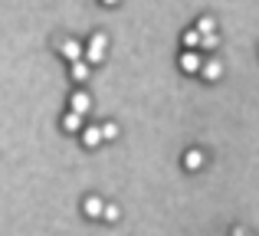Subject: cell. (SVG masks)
Wrapping results in <instances>:
<instances>
[{"label": "cell", "mask_w": 259, "mask_h": 236, "mask_svg": "<svg viewBox=\"0 0 259 236\" xmlns=\"http://www.w3.org/2000/svg\"><path fill=\"white\" fill-rule=\"evenodd\" d=\"M63 131H69V134H79V131H82V115H76V112L63 115Z\"/></svg>", "instance_id": "10"}, {"label": "cell", "mask_w": 259, "mask_h": 236, "mask_svg": "<svg viewBox=\"0 0 259 236\" xmlns=\"http://www.w3.org/2000/svg\"><path fill=\"white\" fill-rule=\"evenodd\" d=\"M102 197H85V204H82V210H85V217L89 220H102Z\"/></svg>", "instance_id": "8"}, {"label": "cell", "mask_w": 259, "mask_h": 236, "mask_svg": "<svg viewBox=\"0 0 259 236\" xmlns=\"http://www.w3.org/2000/svg\"><path fill=\"white\" fill-rule=\"evenodd\" d=\"M184 46H187V50L200 46V33H197V30H187V33H184Z\"/></svg>", "instance_id": "14"}, {"label": "cell", "mask_w": 259, "mask_h": 236, "mask_svg": "<svg viewBox=\"0 0 259 236\" xmlns=\"http://www.w3.org/2000/svg\"><path fill=\"white\" fill-rule=\"evenodd\" d=\"M118 217H121V210L115 204H105V207H102V220H105V223H118Z\"/></svg>", "instance_id": "12"}, {"label": "cell", "mask_w": 259, "mask_h": 236, "mask_svg": "<svg viewBox=\"0 0 259 236\" xmlns=\"http://www.w3.org/2000/svg\"><path fill=\"white\" fill-rule=\"evenodd\" d=\"M79 134H82V145L85 148H95L102 141V128L99 125H82V131H79Z\"/></svg>", "instance_id": "6"}, {"label": "cell", "mask_w": 259, "mask_h": 236, "mask_svg": "<svg viewBox=\"0 0 259 236\" xmlns=\"http://www.w3.org/2000/svg\"><path fill=\"white\" fill-rule=\"evenodd\" d=\"M194 30L200 33V36H203V33H217V20H213V17H200V20H197V26H194Z\"/></svg>", "instance_id": "11"}, {"label": "cell", "mask_w": 259, "mask_h": 236, "mask_svg": "<svg viewBox=\"0 0 259 236\" xmlns=\"http://www.w3.org/2000/svg\"><path fill=\"white\" fill-rule=\"evenodd\" d=\"M203 161H207V158H203V151H197V148L184 154V167H187V171H200Z\"/></svg>", "instance_id": "9"}, {"label": "cell", "mask_w": 259, "mask_h": 236, "mask_svg": "<svg viewBox=\"0 0 259 236\" xmlns=\"http://www.w3.org/2000/svg\"><path fill=\"white\" fill-rule=\"evenodd\" d=\"M105 46H108V36L105 33H92V36H89V46H85V63L89 66H95V63H102V59H105Z\"/></svg>", "instance_id": "1"}, {"label": "cell", "mask_w": 259, "mask_h": 236, "mask_svg": "<svg viewBox=\"0 0 259 236\" xmlns=\"http://www.w3.org/2000/svg\"><path fill=\"white\" fill-rule=\"evenodd\" d=\"M59 53H63V59H66V63H76V59H82V56H85L82 43H79V39H72V36L59 39Z\"/></svg>", "instance_id": "2"}, {"label": "cell", "mask_w": 259, "mask_h": 236, "mask_svg": "<svg viewBox=\"0 0 259 236\" xmlns=\"http://www.w3.org/2000/svg\"><path fill=\"white\" fill-rule=\"evenodd\" d=\"M200 76L207 79V82H217V79L223 76V63L220 59H207V63L200 66Z\"/></svg>", "instance_id": "4"}, {"label": "cell", "mask_w": 259, "mask_h": 236, "mask_svg": "<svg viewBox=\"0 0 259 236\" xmlns=\"http://www.w3.org/2000/svg\"><path fill=\"white\" fill-rule=\"evenodd\" d=\"M200 66H203V59H200V53H197V50H187L181 56V69L184 72H200Z\"/></svg>", "instance_id": "5"}, {"label": "cell", "mask_w": 259, "mask_h": 236, "mask_svg": "<svg viewBox=\"0 0 259 236\" xmlns=\"http://www.w3.org/2000/svg\"><path fill=\"white\" fill-rule=\"evenodd\" d=\"M115 138H118V125H112V121L102 125V141H115Z\"/></svg>", "instance_id": "15"}, {"label": "cell", "mask_w": 259, "mask_h": 236, "mask_svg": "<svg viewBox=\"0 0 259 236\" xmlns=\"http://www.w3.org/2000/svg\"><path fill=\"white\" fill-rule=\"evenodd\" d=\"M200 46H203V50H217V46H220V36H217V33H203Z\"/></svg>", "instance_id": "13"}, {"label": "cell", "mask_w": 259, "mask_h": 236, "mask_svg": "<svg viewBox=\"0 0 259 236\" xmlns=\"http://www.w3.org/2000/svg\"><path fill=\"white\" fill-rule=\"evenodd\" d=\"M102 4H108V7H115V4H118V0H102Z\"/></svg>", "instance_id": "17"}, {"label": "cell", "mask_w": 259, "mask_h": 236, "mask_svg": "<svg viewBox=\"0 0 259 236\" xmlns=\"http://www.w3.org/2000/svg\"><path fill=\"white\" fill-rule=\"evenodd\" d=\"M69 76H72V82H89V63H85V59L69 63Z\"/></svg>", "instance_id": "7"}, {"label": "cell", "mask_w": 259, "mask_h": 236, "mask_svg": "<svg viewBox=\"0 0 259 236\" xmlns=\"http://www.w3.org/2000/svg\"><path fill=\"white\" fill-rule=\"evenodd\" d=\"M233 236H249V233L243 230V226H233Z\"/></svg>", "instance_id": "16"}, {"label": "cell", "mask_w": 259, "mask_h": 236, "mask_svg": "<svg viewBox=\"0 0 259 236\" xmlns=\"http://www.w3.org/2000/svg\"><path fill=\"white\" fill-rule=\"evenodd\" d=\"M69 112H76V115H89V112H92V99H89L82 89L72 92V99H69Z\"/></svg>", "instance_id": "3"}]
</instances>
